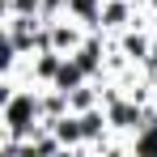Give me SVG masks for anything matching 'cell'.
Masks as SVG:
<instances>
[{
	"instance_id": "obj_4",
	"label": "cell",
	"mask_w": 157,
	"mask_h": 157,
	"mask_svg": "<svg viewBox=\"0 0 157 157\" xmlns=\"http://www.w3.org/2000/svg\"><path fill=\"white\" fill-rule=\"evenodd\" d=\"M72 4H77L81 13H89V9H94V0H72Z\"/></svg>"
},
{
	"instance_id": "obj_2",
	"label": "cell",
	"mask_w": 157,
	"mask_h": 157,
	"mask_svg": "<svg viewBox=\"0 0 157 157\" xmlns=\"http://www.w3.org/2000/svg\"><path fill=\"white\" fill-rule=\"evenodd\" d=\"M72 81H77V68H59V85H64V89H68Z\"/></svg>"
},
{
	"instance_id": "obj_5",
	"label": "cell",
	"mask_w": 157,
	"mask_h": 157,
	"mask_svg": "<svg viewBox=\"0 0 157 157\" xmlns=\"http://www.w3.org/2000/svg\"><path fill=\"white\" fill-rule=\"evenodd\" d=\"M30 4H34V0H21V9H30Z\"/></svg>"
},
{
	"instance_id": "obj_1",
	"label": "cell",
	"mask_w": 157,
	"mask_h": 157,
	"mask_svg": "<svg viewBox=\"0 0 157 157\" xmlns=\"http://www.w3.org/2000/svg\"><path fill=\"white\" fill-rule=\"evenodd\" d=\"M30 110H34V102H30V98H17V102L9 106V128H26V119H30Z\"/></svg>"
},
{
	"instance_id": "obj_3",
	"label": "cell",
	"mask_w": 157,
	"mask_h": 157,
	"mask_svg": "<svg viewBox=\"0 0 157 157\" xmlns=\"http://www.w3.org/2000/svg\"><path fill=\"white\" fill-rule=\"evenodd\" d=\"M140 149H144V153H153V149H157V132H149V136L140 140Z\"/></svg>"
}]
</instances>
